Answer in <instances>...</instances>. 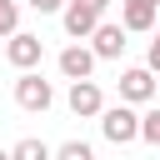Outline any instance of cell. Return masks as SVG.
I'll list each match as a JSON object with an SVG mask.
<instances>
[{
    "instance_id": "2",
    "label": "cell",
    "mask_w": 160,
    "mask_h": 160,
    "mask_svg": "<svg viewBox=\"0 0 160 160\" xmlns=\"http://www.w3.org/2000/svg\"><path fill=\"white\" fill-rule=\"evenodd\" d=\"M95 120H100V135H105L110 145H130V140H140V115H135V105H125V100H120V105H105Z\"/></svg>"
},
{
    "instance_id": "7",
    "label": "cell",
    "mask_w": 160,
    "mask_h": 160,
    "mask_svg": "<svg viewBox=\"0 0 160 160\" xmlns=\"http://www.w3.org/2000/svg\"><path fill=\"white\" fill-rule=\"evenodd\" d=\"M120 100H125V105H150V100H155V75H150L145 65L120 70Z\"/></svg>"
},
{
    "instance_id": "10",
    "label": "cell",
    "mask_w": 160,
    "mask_h": 160,
    "mask_svg": "<svg viewBox=\"0 0 160 160\" xmlns=\"http://www.w3.org/2000/svg\"><path fill=\"white\" fill-rule=\"evenodd\" d=\"M5 155H10V160H50V145L35 140V135H25V140H15Z\"/></svg>"
},
{
    "instance_id": "1",
    "label": "cell",
    "mask_w": 160,
    "mask_h": 160,
    "mask_svg": "<svg viewBox=\"0 0 160 160\" xmlns=\"http://www.w3.org/2000/svg\"><path fill=\"white\" fill-rule=\"evenodd\" d=\"M15 105L30 110V115H45V110L55 105V85H50L40 70H20V75H15Z\"/></svg>"
},
{
    "instance_id": "12",
    "label": "cell",
    "mask_w": 160,
    "mask_h": 160,
    "mask_svg": "<svg viewBox=\"0 0 160 160\" xmlns=\"http://www.w3.org/2000/svg\"><path fill=\"white\" fill-rule=\"evenodd\" d=\"M140 140H145V145H160V105L140 115Z\"/></svg>"
},
{
    "instance_id": "16",
    "label": "cell",
    "mask_w": 160,
    "mask_h": 160,
    "mask_svg": "<svg viewBox=\"0 0 160 160\" xmlns=\"http://www.w3.org/2000/svg\"><path fill=\"white\" fill-rule=\"evenodd\" d=\"M80 5H90L95 15H105V10H110V0H80Z\"/></svg>"
},
{
    "instance_id": "11",
    "label": "cell",
    "mask_w": 160,
    "mask_h": 160,
    "mask_svg": "<svg viewBox=\"0 0 160 160\" xmlns=\"http://www.w3.org/2000/svg\"><path fill=\"white\" fill-rule=\"evenodd\" d=\"M50 160H95V150L85 140H65V145H50Z\"/></svg>"
},
{
    "instance_id": "3",
    "label": "cell",
    "mask_w": 160,
    "mask_h": 160,
    "mask_svg": "<svg viewBox=\"0 0 160 160\" xmlns=\"http://www.w3.org/2000/svg\"><path fill=\"white\" fill-rule=\"evenodd\" d=\"M5 60H10L15 70H40V60H45V40L30 35V30H15V35H5Z\"/></svg>"
},
{
    "instance_id": "15",
    "label": "cell",
    "mask_w": 160,
    "mask_h": 160,
    "mask_svg": "<svg viewBox=\"0 0 160 160\" xmlns=\"http://www.w3.org/2000/svg\"><path fill=\"white\" fill-rule=\"evenodd\" d=\"M145 70L160 75V30H155V40H150V50H145Z\"/></svg>"
},
{
    "instance_id": "17",
    "label": "cell",
    "mask_w": 160,
    "mask_h": 160,
    "mask_svg": "<svg viewBox=\"0 0 160 160\" xmlns=\"http://www.w3.org/2000/svg\"><path fill=\"white\" fill-rule=\"evenodd\" d=\"M0 160H10V155H5V150H0Z\"/></svg>"
},
{
    "instance_id": "13",
    "label": "cell",
    "mask_w": 160,
    "mask_h": 160,
    "mask_svg": "<svg viewBox=\"0 0 160 160\" xmlns=\"http://www.w3.org/2000/svg\"><path fill=\"white\" fill-rule=\"evenodd\" d=\"M15 30H20V5L15 0H0V40L15 35Z\"/></svg>"
},
{
    "instance_id": "4",
    "label": "cell",
    "mask_w": 160,
    "mask_h": 160,
    "mask_svg": "<svg viewBox=\"0 0 160 160\" xmlns=\"http://www.w3.org/2000/svg\"><path fill=\"white\" fill-rule=\"evenodd\" d=\"M85 40H90V55H95V60H120V55H125V45H130V40H125V30H120V20H100Z\"/></svg>"
},
{
    "instance_id": "6",
    "label": "cell",
    "mask_w": 160,
    "mask_h": 160,
    "mask_svg": "<svg viewBox=\"0 0 160 160\" xmlns=\"http://www.w3.org/2000/svg\"><path fill=\"white\" fill-rule=\"evenodd\" d=\"M160 20V0H120V30L125 35H145Z\"/></svg>"
},
{
    "instance_id": "14",
    "label": "cell",
    "mask_w": 160,
    "mask_h": 160,
    "mask_svg": "<svg viewBox=\"0 0 160 160\" xmlns=\"http://www.w3.org/2000/svg\"><path fill=\"white\" fill-rule=\"evenodd\" d=\"M25 5H30L35 15H60V10H65V0H25Z\"/></svg>"
},
{
    "instance_id": "5",
    "label": "cell",
    "mask_w": 160,
    "mask_h": 160,
    "mask_svg": "<svg viewBox=\"0 0 160 160\" xmlns=\"http://www.w3.org/2000/svg\"><path fill=\"white\" fill-rule=\"evenodd\" d=\"M65 105H70V115H75V120H95V115L105 110V95H100V85H95V80H70Z\"/></svg>"
},
{
    "instance_id": "9",
    "label": "cell",
    "mask_w": 160,
    "mask_h": 160,
    "mask_svg": "<svg viewBox=\"0 0 160 160\" xmlns=\"http://www.w3.org/2000/svg\"><path fill=\"white\" fill-rule=\"evenodd\" d=\"M100 20H105V15H95V10H90V5H80V0H65V10H60V25H65V35H70V40H85Z\"/></svg>"
},
{
    "instance_id": "8",
    "label": "cell",
    "mask_w": 160,
    "mask_h": 160,
    "mask_svg": "<svg viewBox=\"0 0 160 160\" xmlns=\"http://www.w3.org/2000/svg\"><path fill=\"white\" fill-rule=\"evenodd\" d=\"M55 65H60V75H65V80H90V75H95V55H90V45H80V40H75V45H65Z\"/></svg>"
}]
</instances>
